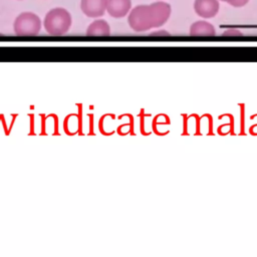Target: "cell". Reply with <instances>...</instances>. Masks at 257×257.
<instances>
[{"label": "cell", "mask_w": 257, "mask_h": 257, "mask_svg": "<svg viewBox=\"0 0 257 257\" xmlns=\"http://www.w3.org/2000/svg\"><path fill=\"white\" fill-rule=\"evenodd\" d=\"M192 36H214L216 30L214 26L207 21H197L190 27Z\"/></svg>", "instance_id": "52a82bcc"}, {"label": "cell", "mask_w": 257, "mask_h": 257, "mask_svg": "<svg viewBox=\"0 0 257 257\" xmlns=\"http://www.w3.org/2000/svg\"><path fill=\"white\" fill-rule=\"evenodd\" d=\"M223 35L225 36H228V35H242V33L240 32V31H238V30H227V31H225L224 33H223Z\"/></svg>", "instance_id": "30bf717a"}, {"label": "cell", "mask_w": 257, "mask_h": 257, "mask_svg": "<svg viewBox=\"0 0 257 257\" xmlns=\"http://www.w3.org/2000/svg\"><path fill=\"white\" fill-rule=\"evenodd\" d=\"M110 34L109 25L105 20L99 19L90 23L87 27L86 35L87 36H108Z\"/></svg>", "instance_id": "ba28073f"}, {"label": "cell", "mask_w": 257, "mask_h": 257, "mask_svg": "<svg viewBox=\"0 0 257 257\" xmlns=\"http://www.w3.org/2000/svg\"><path fill=\"white\" fill-rule=\"evenodd\" d=\"M219 7L218 0H195L194 3L195 12L204 18H212L216 16Z\"/></svg>", "instance_id": "277c9868"}, {"label": "cell", "mask_w": 257, "mask_h": 257, "mask_svg": "<svg viewBox=\"0 0 257 257\" xmlns=\"http://www.w3.org/2000/svg\"><path fill=\"white\" fill-rule=\"evenodd\" d=\"M80 8L87 17H99L106 10V0H81Z\"/></svg>", "instance_id": "5b68a950"}, {"label": "cell", "mask_w": 257, "mask_h": 257, "mask_svg": "<svg viewBox=\"0 0 257 257\" xmlns=\"http://www.w3.org/2000/svg\"><path fill=\"white\" fill-rule=\"evenodd\" d=\"M43 25L49 35L61 36L65 34L71 26L70 13L64 8H53L45 15Z\"/></svg>", "instance_id": "7a4b0ae2"}, {"label": "cell", "mask_w": 257, "mask_h": 257, "mask_svg": "<svg viewBox=\"0 0 257 257\" xmlns=\"http://www.w3.org/2000/svg\"><path fill=\"white\" fill-rule=\"evenodd\" d=\"M171 15V5L166 2H155L150 5H138L128 15L131 28L137 32L162 26Z\"/></svg>", "instance_id": "6da1fadb"}, {"label": "cell", "mask_w": 257, "mask_h": 257, "mask_svg": "<svg viewBox=\"0 0 257 257\" xmlns=\"http://www.w3.org/2000/svg\"><path fill=\"white\" fill-rule=\"evenodd\" d=\"M132 7L131 0H106V10L111 17L121 18L125 16Z\"/></svg>", "instance_id": "8992f818"}, {"label": "cell", "mask_w": 257, "mask_h": 257, "mask_svg": "<svg viewBox=\"0 0 257 257\" xmlns=\"http://www.w3.org/2000/svg\"><path fill=\"white\" fill-rule=\"evenodd\" d=\"M221 1L227 2L228 4H230V5L234 6V7H242L245 4H247L249 0H221Z\"/></svg>", "instance_id": "9c48e42d"}, {"label": "cell", "mask_w": 257, "mask_h": 257, "mask_svg": "<svg viewBox=\"0 0 257 257\" xmlns=\"http://www.w3.org/2000/svg\"><path fill=\"white\" fill-rule=\"evenodd\" d=\"M13 28L18 36H35L40 31L41 21L36 14L23 12L16 17Z\"/></svg>", "instance_id": "3957f363"}]
</instances>
